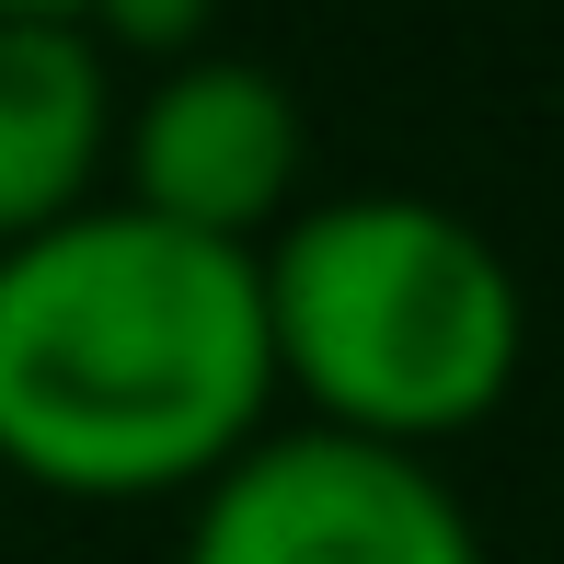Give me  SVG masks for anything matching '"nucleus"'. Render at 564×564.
I'll return each instance as SVG.
<instances>
[{
	"label": "nucleus",
	"mask_w": 564,
	"mask_h": 564,
	"mask_svg": "<svg viewBox=\"0 0 564 564\" xmlns=\"http://www.w3.org/2000/svg\"><path fill=\"white\" fill-rule=\"evenodd\" d=\"M185 564H484L460 484L415 449H369L335 426H265L196 484Z\"/></svg>",
	"instance_id": "obj_3"
},
{
	"label": "nucleus",
	"mask_w": 564,
	"mask_h": 564,
	"mask_svg": "<svg viewBox=\"0 0 564 564\" xmlns=\"http://www.w3.org/2000/svg\"><path fill=\"white\" fill-rule=\"evenodd\" d=\"M116 173V58L82 23H0V253L82 219Z\"/></svg>",
	"instance_id": "obj_5"
},
{
	"label": "nucleus",
	"mask_w": 564,
	"mask_h": 564,
	"mask_svg": "<svg viewBox=\"0 0 564 564\" xmlns=\"http://www.w3.org/2000/svg\"><path fill=\"white\" fill-rule=\"evenodd\" d=\"M276 415L242 242L93 196L0 253V473L82 507L196 496Z\"/></svg>",
	"instance_id": "obj_1"
},
{
	"label": "nucleus",
	"mask_w": 564,
	"mask_h": 564,
	"mask_svg": "<svg viewBox=\"0 0 564 564\" xmlns=\"http://www.w3.org/2000/svg\"><path fill=\"white\" fill-rule=\"evenodd\" d=\"M300 173H312L300 93L265 58L196 46V58L150 69V93L116 116V185L105 196L139 208V219L196 230V242H242L253 253L300 208Z\"/></svg>",
	"instance_id": "obj_4"
},
{
	"label": "nucleus",
	"mask_w": 564,
	"mask_h": 564,
	"mask_svg": "<svg viewBox=\"0 0 564 564\" xmlns=\"http://www.w3.org/2000/svg\"><path fill=\"white\" fill-rule=\"evenodd\" d=\"M93 0H0V23H82Z\"/></svg>",
	"instance_id": "obj_7"
},
{
	"label": "nucleus",
	"mask_w": 564,
	"mask_h": 564,
	"mask_svg": "<svg viewBox=\"0 0 564 564\" xmlns=\"http://www.w3.org/2000/svg\"><path fill=\"white\" fill-rule=\"evenodd\" d=\"M208 23H219V0H93L82 35L105 46V58H150V69H173V58H196V46H208Z\"/></svg>",
	"instance_id": "obj_6"
},
{
	"label": "nucleus",
	"mask_w": 564,
	"mask_h": 564,
	"mask_svg": "<svg viewBox=\"0 0 564 564\" xmlns=\"http://www.w3.org/2000/svg\"><path fill=\"white\" fill-rule=\"evenodd\" d=\"M276 392H300L335 438L369 449H449L519 392L530 369V289L496 242L438 196H300L253 242Z\"/></svg>",
	"instance_id": "obj_2"
}]
</instances>
